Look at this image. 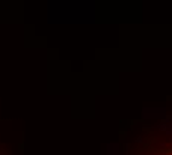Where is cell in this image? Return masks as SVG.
I'll return each mask as SVG.
<instances>
[{"label": "cell", "instance_id": "cell-1", "mask_svg": "<svg viewBox=\"0 0 172 155\" xmlns=\"http://www.w3.org/2000/svg\"><path fill=\"white\" fill-rule=\"evenodd\" d=\"M154 155H172V146H165L160 151H157Z\"/></svg>", "mask_w": 172, "mask_h": 155}]
</instances>
